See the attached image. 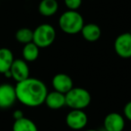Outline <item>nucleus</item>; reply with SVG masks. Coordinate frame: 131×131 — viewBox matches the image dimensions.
<instances>
[{
    "label": "nucleus",
    "instance_id": "1",
    "mask_svg": "<svg viewBox=\"0 0 131 131\" xmlns=\"http://www.w3.org/2000/svg\"><path fill=\"white\" fill-rule=\"evenodd\" d=\"M15 88L17 101L27 107H38L45 102L48 94V88L41 80L28 77L18 82Z\"/></svg>",
    "mask_w": 131,
    "mask_h": 131
},
{
    "label": "nucleus",
    "instance_id": "2",
    "mask_svg": "<svg viewBox=\"0 0 131 131\" xmlns=\"http://www.w3.org/2000/svg\"><path fill=\"white\" fill-rule=\"evenodd\" d=\"M58 25L62 31L68 34H77L81 32L84 25V18L82 15L77 11L68 10L59 17Z\"/></svg>",
    "mask_w": 131,
    "mask_h": 131
},
{
    "label": "nucleus",
    "instance_id": "3",
    "mask_svg": "<svg viewBox=\"0 0 131 131\" xmlns=\"http://www.w3.org/2000/svg\"><path fill=\"white\" fill-rule=\"evenodd\" d=\"M65 95L66 105L72 110H84L91 103V94L84 88L73 87Z\"/></svg>",
    "mask_w": 131,
    "mask_h": 131
},
{
    "label": "nucleus",
    "instance_id": "4",
    "mask_svg": "<svg viewBox=\"0 0 131 131\" xmlns=\"http://www.w3.org/2000/svg\"><path fill=\"white\" fill-rule=\"evenodd\" d=\"M56 39V31L50 24H43L33 31L32 42L39 48H47L52 45Z\"/></svg>",
    "mask_w": 131,
    "mask_h": 131
},
{
    "label": "nucleus",
    "instance_id": "5",
    "mask_svg": "<svg viewBox=\"0 0 131 131\" xmlns=\"http://www.w3.org/2000/svg\"><path fill=\"white\" fill-rule=\"evenodd\" d=\"M66 123L74 130L84 128L88 123V117L83 110H72L66 117Z\"/></svg>",
    "mask_w": 131,
    "mask_h": 131
},
{
    "label": "nucleus",
    "instance_id": "6",
    "mask_svg": "<svg viewBox=\"0 0 131 131\" xmlns=\"http://www.w3.org/2000/svg\"><path fill=\"white\" fill-rule=\"evenodd\" d=\"M114 50L122 58H131V35L129 32L118 35L114 41Z\"/></svg>",
    "mask_w": 131,
    "mask_h": 131
},
{
    "label": "nucleus",
    "instance_id": "7",
    "mask_svg": "<svg viewBox=\"0 0 131 131\" xmlns=\"http://www.w3.org/2000/svg\"><path fill=\"white\" fill-rule=\"evenodd\" d=\"M17 101L15 88L10 84H0V109L11 108Z\"/></svg>",
    "mask_w": 131,
    "mask_h": 131
},
{
    "label": "nucleus",
    "instance_id": "8",
    "mask_svg": "<svg viewBox=\"0 0 131 131\" xmlns=\"http://www.w3.org/2000/svg\"><path fill=\"white\" fill-rule=\"evenodd\" d=\"M11 78H13L16 83L25 80L30 77V68L27 65V62L24 59H15L10 68Z\"/></svg>",
    "mask_w": 131,
    "mask_h": 131
},
{
    "label": "nucleus",
    "instance_id": "9",
    "mask_svg": "<svg viewBox=\"0 0 131 131\" xmlns=\"http://www.w3.org/2000/svg\"><path fill=\"white\" fill-rule=\"evenodd\" d=\"M52 85L55 91L59 92L64 94H66L74 87L72 78L69 75L64 73H58L53 77Z\"/></svg>",
    "mask_w": 131,
    "mask_h": 131
},
{
    "label": "nucleus",
    "instance_id": "10",
    "mask_svg": "<svg viewBox=\"0 0 131 131\" xmlns=\"http://www.w3.org/2000/svg\"><path fill=\"white\" fill-rule=\"evenodd\" d=\"M103 125L106 131H123L125 119L119 113L111 112L105 117Z\"/></svg>",
    "mask_w": 131,
    "mask_h": 131
},
{
    "label": "nucleus",
    "instance_id": "11",
    "mask_svg": "<svg viewBox=\"0 0 131 131\" xmlns=\"http://www.w3.org/2000/svg\"><path fill=\"white\" fill-rule=\"evenodd\" d=\"M44 103L51 110H59L66 105V95L57 91L48 93Z\"/></svg>",
    "mask_w": 131,
    "mask_h": 131
},
{
    "label": "nucleus",
    "instance_id": "12",
    "mask_svg": "<svg viewBox=\"0 0 131 131\" xmlns=\"http://www.w3.org/2000/svg\"><path fill=\"white\" fill-rule=\"evenodd\" d=\"M81 33L85 40L90 42H94L100 39L101 35H102V31L97 24H88L84 25Z\"/></svg>",
    "mask_w": 131,
    "mask_h": 131
},
{
    "label": "nucleus",
    "instance_id": "13",
    "mask_svg": "<svg viewBox=\"0 0 131 131\" xmlns=\"http://www.w3.org/2000/svg\"><path fill=\"white\" fill-rule=\"evenodd\" d=\"M15 58L11 49L7 48L0 49V74L4 75L6 71L10 70Z\"/></svg>",
    "mask_w": 131,
    "mask_h": 131
},
{
    "label": "nucleus",
    "instance_id": "14",
    "mask_svg": "<svg viewBox=\"0 0 131 131\" xmlns=\"http://www.w3.org/2000/svg\"><path fill=\"white\" fill-rule=\"evenodd\" d=\"M38 9L42 16L50 17L58 12V3L57 0H41Z\"/></svg>",
    "mask_w": 131,
    "mask_h": 131
},
{
    "label": "nucleus",
    "instance_id": "15",
    "mask_svg": "<svg viewBox=\"0 0 131 131\" xmlns=\"http://www.w3.org/2000/svg\"><path fill=\"white\" fill-rule=\"evenodd\" d=\"M23 58L26 62H33L39 58L40 55V48L33 42H30L24 46L23 48Z\"/></svg>",
    "mask_w": 131,
    "mask_h": 131
},
{
    "label": "nucleus",
    "instance_id": "16",
    "mask_svg": "<svg viewBox=\"0 0 131 131\" xmlns=\"http://www.w3.org/2000/svg\"><path fill=\"white\" fill-rule=\"evenodd\" d=\"M13 131H38V127L31 119L24 117L20 119L15 120Z\"/></svg>",
    "mask_w": 131,
    "mask_h": 131
},
{
    "label": "nucleus",
    "instance_id": "17",
    "mask_svg": "<svg viewBox=\"0 0 131 131\" xmlns=\"http://www.w3.org/2000/svg\"><path fill=\"white\" fill-rule=\"evenodd\" d=\"M15 39L18 42L24 45L32 42L33 31H31L30 28H21L15 33Z\"/></svg>",
    "mask_w": 131,
    "mask_h": 131
},
{
    "label": "nucleus",
    "instance_id": "18",
    "mask_svg": "<svg viewBox=\"0 0 131 131\" xmlns=\"http://www.w3.org/2000/svg\"><path fill=\"white\" fill-rule=\"evenodd\" d=\"M64 3L68 10L77 11L82 5V0H64Z\"/></svg>",
    "mask_w": 131,
    "mask_h": 131
},
{
    "label": "nucleus",
    "instance_id": "19",
    "mask_svg": "<svg viewBox=\"0 0 131 131\" xmlns=\"http://www.w3.org/2000/svg\"><path fill=\"white\" fill-rule=\"evenodd\" d=\"M123 112H124V116H125L129 121H131V101L127 102L126 105L124 106Z\"/></svg>",
    "mask_w": 131,
    "mask_h": 131
},
{
    "label": "nucleus",
    "instance_id": "20",
    "mask_svg": "<svg viewBox=\"0 0 131 131\" xmlns=\"http://www.w3.org/2000/svg\"><path fill=\"white\" fill-rule=\"evenodd\" d=\"M13 117L15 118V120H17V119H20V118H24V112H23L21 110H16L13 112Z\"/></svg>",
    "mask_w": 131,
    "mask_h": 131
},
{
    "label": "nucleus",
    "instance_id": "21",
    "mask_svg": "<svg viewBox=\"0 0 131 131\" xmlns=\"http://www.w3.org/2000/svg\"><path fill=\"white\" fill-rule=\"evenodd\" d=\"M84 131H98L96 129H88V130H84Z\"/></svg>",
    "mask_w": 131,
    "mask_h": 131
},
{
    "label": "nucleus",
    "instance_id": "22",
    "mask_svg": "<svg viewBox=\"0 0 131 131\" xmlns=\"http://www.w3.org/2000/svg\"><path fill=\"white\" fill-rule=\"evenodd\" d=\"M129 33H130V35H131V29H130V31H129Z\"/></svg>",
    "mask_w": 131,
    "mask_h": 131
},
{
    "label": "nucleus",
    "instance_id": "23",
    "mask_svg": "<svg viewBox=\"0 0 131 131\" xmlns=\"http://www.w3.org/2000/svg\"><path fill=\"white\" fill-rule=\"evenodd\" d=\"M130 131H131V130H130Z\"/></svg>",
    "mask_w": 131,
    "mask_h": 131
}]
</instances>
